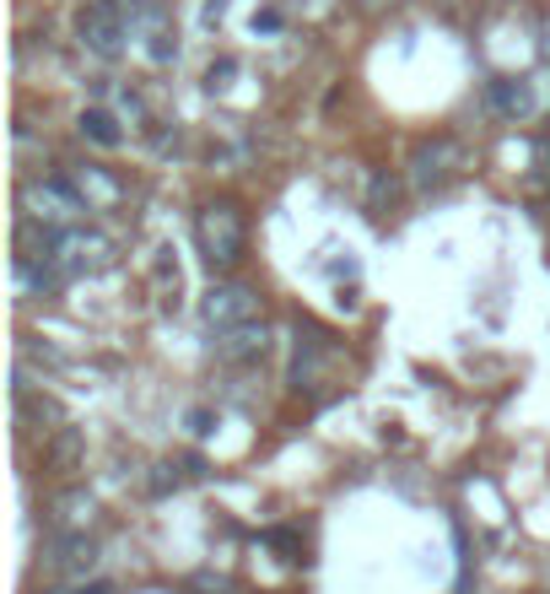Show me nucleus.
<instances>
[{"label":"nucleus","mask_w":550,"mask_h":594,"mask_svg":"<svg viewBox=\"0 0 550 594\" xmlns=\"http://www.w3.org/2000/svg\"><path fill=\"white\" fill-rule=\"evenodd\" d=\"M194 244H200V260L211 270H233L244 260V211L233 200H211L200 205L194 216Z\"/></svg>","instance_id":"obj_2"},{"label":"nucleus","mask_w":550,"mask_h":594,"mask_svg":"<svg viewBox=\"0 0 550 594\" xmlns=\"http://www.w3.org/2000/svg\"><path fill=\"white\" fill-rule=\"evenodd\" d=\"M486 109L502 120H529L535 114V87L518 76H491L486 81Z\"/></svg>","instance_id":"obj_7"},{"label":"nucleus","mask_w":550,"mask_h":594,"mask_svg":"<svg viewBox=\"0 0 550 594\" xmlns=\"http://www.w3.org/2000/svg\"><path fill=\"white\" fill-rule=\"evenodd\" d=\"M114 255H120V249H114L109 233H98V227H60V233H55V255H49V265L70 281V276H98V270H109Z\"/></svg>","instance_id":"obj_3"},{"label":"nucleus","mask_w":550,"mask_h":594,"mask_svg":"<svg viewBox=\"0 0 550 594\" xmlns=\"http://www.w3.org/2000/svg\"><path fill=\"white\" fill-rule=\"evenodd\" d=\"M146 11H151V5H141V0H92V5L76 16V33H81V44H87L98 60H120L124 44L135 38V22H146Z\"/></svg>","instance_id":"obj_1"},{"label":"nucleus","mask_w":550,"mask_h":594,"mask_svg":"<svg viewBox=\"0 0 550 594\" xmlns=\"http://www.w3.org/2000/svg\"><path fill=\"white\" fill-rule=\"evenodd\" d=\"M87 519H92V497L87 492H65L60 503H55V525L65 535H87Z\"/></svg>","instance_id":"obj_11"},{"label":"nucleus","mask_w":550,"mask_h":594,"mask_svg":"<svg viewBox=\"0 0 550 594\" xmlns=\"http://www.w3.org/2000/svg\"><path fill=\"white\" fill-rule=\"evenodd\" d=\"M546 55H550V16H546Z\"/></svg>","instance_id":"obj_19"},{"label":"nucleus","mask_w":550,"mask_h":594,"mask_svg":"<svg viewBox=\"0 0 550 594\" xmlns=\"http://www.w3.org/2000/svg\"><path fill=\"white\" fill-rule=\"evenodd\" d=\"M16 281H22L27 292H38V298H44V292H60L65 276L49 260H22V255H16Z\"/></svg>","instance_id":"obj_12"},{"label":"nucleus","mask_w":550,"mask_h":594,"mask_svg":"<svg viewBox=\"0 0 550 594\" xmlns=\"http://www.w3.org/2000/svg\"><path fill=\"white\" fill-rule=\"evenodd\" d=\"M254 27H265V33H276V27H281V11H265V16H254Z\"/></svg>","instance_id":"obj_17"},{"label":"nucleus","mask_w":550,"mask_h":594,"mask_svg":"<svg viewBox=\"0 0 550 594\" xmlns=\"http://www.w3.org/2000/svg\"><path fill=\"white\" fill-rule=\"evenodd\" d=\"M22 211H27V222H44V227H76V216L92 205L76 190V179H27Z\"/></svg>","instance_id":"obj_4"},{"label":"nucleus","mask_w":550,"mask_h":594,"mask_svg":"<svg viewBox=\"0 0 550 594\" xmlns=\"http://www.w3.org/2000/svg\"><path fill=\"white\" fill-rule=\"evenodd\" d=\"M265 346H270L265 325H238V330H222L216 357H222V362H248V357H265Z\"/></svg>","instance_id":"obj_8"},{"label":"nucleus","mask_w":550,"mask_h":594,"mask_svg":"<svg viewBox=\"0 0 550 594\" xmlns=\"http://www.w3.org/2000/svg\"><path fill=\"white\" fill-rule=\"evenodd\" d=\"M76 594H114L109 584H87V590H76Z\"/></svg>","instance_id":"obj_18"},{"label":"nucleus","mask_w":550,"mask_h":594,"mask_svg":"<svg viewBox=\"0 0 550 594\" xmlns=\"http://www.w3.org/2000/svg\"><path fill=\"white\" fill-rule=\"evenodd\" d=\"M16 411H22V422H55V427H65L60 405L55 400H38L33 390H16Z\"/></svg>","instance_id":"obj_15"},{"label":"nucleus","mask_w":550,"mask_h":594,"mask_svg":"<svg viewBox=\"0 0 550 594\" xmlns=\"http://www.w3.org/2000/svg\"><path fill=\"white\" fill-rule=\"evenodd\" d=\"M464 173V146L453 135H431V141H416L411 152V184L416 190H442Z\"/></svg>","instance_id":"obj_6"},{"label":"nucleus","mask_w":550,"mask_h":594,"mask_svg":"<svg viewBox=\"0 0 550 594\" xmlns=\"http://www.w3.org/2000/svg\"><path fill=\"white\" fill-rule=\"evenodd\" d=\"M372 211H383V205H389V200H394V179H389V173H378V179H372Z\"/></svg>","instance_id":"obj_16"},{"label":"nucleus","mask_w":550,"mask_h":594,"mask_svg":"<svg viewBox=\"0 0 550 594\" xmlns=\"http://www.w3.org/2000/svg\"><path fill=\"white\" fill-rule=\"evenodd\" d=\"M49 464H55V470H76V464H81V433H76V427H60V433L49 438Z\"/></svg>","instance_id":"obj_14"},{"label":"nucleus","mask_w":550,"mask_h":594,"mask_svg":"<svg viewBox=\"0 0 550 594\" xmlns=\"http://www.w3.org/2000/svg\"><path fill=\"white\" fill-rule=\"evenodd\" d=\"M76 190L87 195V205H114V200H120V184L103 179L98 168H81V173H76Z\"/></svg>","instance_id":"obj_13"},{"label":"nucleus","mask_w":550,"mask_h":594,"mask_svg":"<svg viewBox=\"0 0 550 594\" xmlns=\"http://www.w3.org/2000/svg\"><path fill=\"white\" fill-rule=\"evenodd\" d=\"M76 125H81V135H87L92 146H103V152H114V146H120V141H124L120 120H114L109 109H87V114H81Z\"/></svg>","instance_id":"obj_10"},{"label":"nucleus","mask_w":550,"mask_h":594,"mask_svg":"<svg viewBox=\"0 0 550 594\" xmlns=\"http://www.w3.org/2000/svg\"><path fill=\"white\" fill-rule=\"evenodd\" d=\"M92 562H98V546H92V535H60V557H55V573H65V579H81Z\"/></svg>","instance_id":"obj_9"},{"label":"nucleus","mask_w":550,"mask_h":594,"mask_svg":"<svg viewBox=\"0 0 550 594\" xmlns=\"http://www.w3.org/2000/svg\"><path fill=\"white\" fill-rule=\"evenodd\" d=\"M259 314V292L244 287V281H216L205 298H200V325L205 330H238V325H254Z\"/></svg>","instance_id":"obj_5"}]
</instances>
